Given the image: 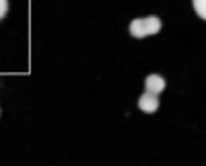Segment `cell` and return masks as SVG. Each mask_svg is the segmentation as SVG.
I'll use <instances>...</instances> for the list:
<instances>
[{
	"instance_id": "obj_1",
	"label": "cell",
	"mask_w": 206,
	"mask_h": 166,
	"mask_svg": "<svg viewBox=\"0 0 206 166\" xmlns=\"http://www.w3.org/2000/svg\"><path fill=\"white\" fill-rule=\"evenodd\" d=\"M159 29H161V20L157 16L136 18L130 22V34L134 38H145L148 34H156Z\"/></svg>"
},
{
	"instance_id": "obj_5",
	"label": "cell",
	"mask_w": 206,
	"mask_h": 166,
	"mask_svg": "<svg viewBox=\"0 0 206 166\" xmlns=\"http://www.w3.org/2000/svg\"><path fill=\"white\" fill-rule=\"evenodd\" d=\"M7 9H9V2L7 0H0V20L7 15Z\"/></svg>"
},
{
	"instance_id": "obj_2",
	"label": "cell",
	"mask_w": 206,
	"mask_h": 166,
	"mask_svg": "<svg viewBox=\"0 0 206 166\" xmlns=\"http://www.w3.org/2000/svg\"><path fill=\"white\" fill-rule=\"evenodd\" d=\"M145 87H146V92H148V94L157 96V94H161V92L165 90L166 81H165V78L159 76V74H150V76H146Z\"/></svg>"
},
{
	"instance_id": "obj_4",
	"label": "cell",
	"mask_w": 206,
	"mask_h": 166,
	"mask_svg": "<svg viewBox=\"0 0 206 166\" xmlns=\"http://www.w3.org/2000/svg\"><path fill=\"white\" fill-rule=\"evenodd\" d=\"M193 9L201 18L206 20V0H193Z\"/></svg>"
},
{
	"instance_id": "obj_3",
	"label": "cell",
	"mask_w": 206,
	"mask_h": 166,
	"mask_svg": "<svg viewBox=\"0 0 206 166\" xmlns=\"http://www.w3.org/2000/svg\"><path fill=\"white\" fill-rule=\"evenodd\" d=\"M138 106L143 110L145 114H154L157 108H159V101H157V96H154V94H148V92H145L143 96L139 98V101H138Z\"/></svg>"
}]
</instances>
